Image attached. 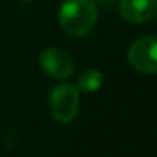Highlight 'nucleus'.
<instances>
[{
    "label": "nucleus",
    "instance_id": "obj_1",
    "mask_svg": "<svg viewBox=\"0 0 157 157\" xmlns=\"http://www.w3.org/2000/svg\"><path fill=\"white\" fill-rule=\"evenodd\" d=\"M98 8L93 0H66L58 12V20L64 32L72 37H84L96 25Z\"/></svg>",
    "mask_w": 157,
    "mask_h": 157
},
{
    "label": "nucleus",
    "instance_id": "obj_2",
    "mask_svg": "<svg viewBox=\"0 0 157 157\" xmlns=\"http://www.w3.org/2000/svg\"><path fill=\"white\" fill-rule=\"evenodd\" d=\"M49 111L55 121L69 124L76 117L79 105V92L72 84H59L49 95Z\"/></svg>",
    "mask_w": 157,
    "mask_h": 157
},
{
    "label": "nucleus",
    "instance_id": "obj_3",
    "mask_svg": "<svg viewBox=\"0 0 157 157\" xmlns=\"http://www.w3.org/2000/svg\"><path fill=\"white\" fill-rule=\"evenodd\" d=\"M130 64L140 73H157V37H142L128 49Z\"/></svg>",
    "mask_w": 157,
    "mask_h": 157
},
{
    "label": "nucleus",
    "instance_id": "obj_4",
    "mask_svg": "<svg viewBox=\"0 0 157 157\" xmlns=\"http://www.w3.org/2000/svg\"><path fill=\"white\" fill-rule=\"evenodd\" d=\"M40 66L49 76L59 78V79L70 76L75 67L72 56L67 52L56 49V48L44 49L40 53Z\"/></svg>",
    "mask_w": 157,
    "mask_h": 157
},
{
    "label": "nucleus",
    "instance_id": "obj_5",
    "mask_svg": "<svg viewBox=\"0 0 157 157\" xmlns=\"http://www.w3.org/2000/svg\"><path fill=\"white\" fill-rule=\"evenodd\" d=\"M121 15L130 23H144L157 12V0H121Z\"/></svg>",
    "mask_w": 157,
    "mask_h": 157
},
{
    "label": "nucleus",
    "instance_id": "obj_6",
    "mask_svg": "<svg viewBox=\"0 0 157 157\" xmlns=\"http://www.w3.org/2000/svg\"><path fill=\"white\" fill-rule=\"evenodd\" d=\"M102 81H104V76L99 70L96 69H87L84 70L79 78H78V92H82V93H95L98 92L101 87H102Z\"/></svg>",
    "mask_w": 157,
    "mask_h": 157
},
{
    "label": "nucleus",
    "instance_id": "obj_7",
    "mask_svg": "<svg viewBox=\"0 0 157 157\" xmlns=\"http://www.w3.org/2000/svg\"><path fill=\"white\" fill-rule=\"evenodd\" d=\"M93 2H95V3H102V5H105V3H107V5H110V2H111V0H93Z\"/></svg>",
    "mask_w": 157,
    "mask_h": 157
},
{
    "label": "nucleus",
    "instance_id": "obj_8",
    "mask_svg": "<svg viewBox=\"0 0 157 157\" xmlns=\"http://www.w3.org/2000/svg\"><path fill=\"white\" fill-rule=\"evenodd\" d=\"M18 2H21V3H29V2H32V0H18Z\"/></svg>",
    "mask_w": 157,
    "mask_h": 157
}]
</instances>
